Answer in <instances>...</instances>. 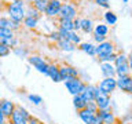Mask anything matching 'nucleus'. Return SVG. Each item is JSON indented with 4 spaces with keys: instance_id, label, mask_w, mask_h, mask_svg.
I'll return each instance as SVG.
<instances>
[{
    "instance_id": "obj_1",
    "label": "nucleus",
    "mask_w": 132,
    "mask_h": 124,
    "mask_svg": "<svg viewBox=\"0 0 132 124\" xmlns=\"http://www.w3.org/2000/svg\"><path fill=\"white\" fill-rule=\"evenodd\" d=\"M6 10H7V14L11 19L22 24L25 17H26V3H25L23 0L7 3L6 4Z\"/></svg>"
},
{
    "instance_id": "obj_2",
    "label": "nucleus",
    "mask_w": 132,
    "mask_h": 124,
    "mask_svg": "<svg viewBox=\"0 0 132 124\" xmlns=\"http://www.w3.org/2000/svg\"><path fill=\"white\" fill-rule=\"evenodd\" d=\"M77 14H78V11H77L76 4L72 2H63L58 19H74V18H77Z\"/></svg>"
},
{
    "instance_id": "obj_3",
    "label": "nucleus",
    "mask_w": 132,
    "mask_h": 124,
    "mask_svg": "<svg viewBox=\"0 0 132 124\" xmlns=\"http://www.w3.org/2000/svg\"><path fill=\"white\" fill-rule=\"evenodd\" d=\"M65 87L68 88L69 92L74 97V95L82 94V91H84L85 87H87V83H84L80 77H76V79H72V80L66 81L65 83Z\"/></svg>"
},
{
    "instance_id": "obj_4",
    "label": "nucleus",
    "mask_w": 132,
    "mask_h": 124,
    "mask_svg": "<svg viewBox=\"0 0 132 124\" xmlns=\"http://www.w3.org/2000/svg\"><path fill=\"white\" fill-rule=\"evenodd\" d=\"M28 61H29V64H30L33 68L37 69V72H40V73L45 74V76H48V66H50V64L44 59L43 57H40V55H30L28 58Z\"/></svg>"
},
{
    "instance_id": "obj_5",
    "label": "nucleus",
    "mask_w": 132,
    "mask_h": 124,
    "mask_svg": "<svg viewBox=\"0 0 132 124\" xmlns=\"http://www.w3.org/2000/svg\"><path fill=\"white\" fill-rule=\"evenodd\" d=\"M59 72H61V77H62V81L66 83L72 79H76L78 77V70L72 65H68V64H63L59 66Z\"/></svg>"
},
{
    "instance_id": "obj_6",
    "label": "nucleus",
    "mask_w": 132,
    "mask_h": 124,
    "mask_svg": "<svg viewBox=\"0 0 132 124\" xmlns=\"http://www.w3.org/2000/svg\"><path fill=\"white\" fill-rule=\"evenodd\" d=\"M95 103H96L98 109L99 110H103V109H110V105H111V99H110V95L109 94H105L102 92L101 90H96V95H95Z\"/></svg>"
},
{
    "instance_id": "obj_7",
    "label": "nucleus",
    "mask_w": 132,
    "mask_h": 124,
    "mask_svg": "<svg viewBox=\"0 0 132 124\" xmlns=\"http://www.w3.org/2000/svg\"><path fill=\"white\" fill-rule=\"evenodd\" d=\"M62 4L63 2L62 0H50L47 3V8H45L44 14L48 17V18H58L62 8Z\"/></svg>"
},
{
    "instance_id": "obj_8",
    "label": "nucleus",
    "mask_w": 132,
    "mask_h": 124,
    "mask_svg": "<svg viewBox=\"0 0 132 124\" xmlns=\"http://www.w3.org/2000/svg\"><path fill=\"white\" fill-rule=\"evenodd\" d=\"M98 87L102 92L111 95V92L116 91V88H117V79L116 77H105L101 83H99Z\"/></svg>"
},
{
    "instance_id": "obj_9",
    "label": "nucleus",
    "mask_w": 132,
    "mask_h": 124,
    "mask_svg": "<svg viewBox=\"0 0 132 124\" xmlns=\"http://www.w3.org/2000/svg\"><path fill=\"white\" fill-rule=\"evenodd\" d=\"M117 88H120L125 94H132V76H117Z\"/></svg>"
},
{
    "instance_id": "obj_10",
    "label": "nucleus",
    "mask_w": 132,
    "mask_h": 124,
    "mask_svg": "<svg viewBox=\"0 0 132 124\" xmlns=\"http://www.w3.org/2000/svg\"><path fill=\"white\" fill-rule=\"evenodd\" d=\"M114 50H116V45L113 41L106 40L96 45V57L99 58V57H105V55H109V54H113Z\"/></svg>"
},
{
    "instance_id": "obj_11",
    "label": "nucleus",
    "mask_w": 132,
    "mask_h": 124,
    "mask_svg": "<svg viewBox=\"0 0 132 124\" xmlns=\"http://www.w3.org/2000/svg\"><path fill=\"white\" fill-rule=\"evenodd\" d=\"M0 107H2V112L8 120L12 116V113H14V110L16 109V105L14 102L8 101V99H3V101H0Z\"/></svg>"
},
{
    "instance_id": "obj_12",
    "label": "nucleus",
    "mask_w": 132,
    "mask_h": 124,
    "mask_svg": "<svg viewBox=\"0 0 132 124\" xmlns=\"http://www.w3.org/2000/svg\"><path fill=\"white\" fill-rule=\"evenodd\" d=\"M98 114L102 117L103 124H117V117H116V114L113 113V112H111V109L99 110Z\"/></svg>"
},
{
    "instance_id": "obj_13",
    "label": "nucleus",
    "mask_w": 132,
    "mask_h": 124,
    "mask_svg": "<svg viewBox=\"0 0 132 124\" xmlns=\"http://www.w3.org/2000/svg\"><path fill=\"white\" fill-rule=\"evenodd\" d=\"M0 26L2 28H8L11 30H19L21 29V24L16 21L11 19L10 17H0Z\"/></svg>"
},
{
    "instance_id": "obj_14",
    "label": "nucleus",
    "mask_w": 132,
    "mask_h": 124,
    "mask_svg": "<svg viewBox=\"0 0 132 124\" xmlns=\"http://www.w3.org/2000/svg\"><path fill=\"white\" fill-rule=\"evenodd\" d=\"M77 114H78V117H80L82 121H84V124H92L95 116H96L98 113H95V112H91L88 107H85V109H82V110H78Z\"/></svg>"
},
{
    "instance_id": "obj_15",
    "label": "nucleus",
    "mask_w": 132,
    "mask_h": 124,
    "mask_svg": "<svg viewBox=\"0 0 132 124\" xmlns=\"http://www.w3.org/2000/svg\"><path fill=\"white\" fill-rule=\"evenodd\" d=\"M8 121H10L11 124H29V120L19 112L18 106H16V109L14 110L12 116H11L10 119H8Z\"/></svg>"
},
{
    "instance_id": "obj_16",
    "label": "nucleus",
    "mask_w": 132,
    "mask_h": 124,
    "mask_svg": "<svg viewBox=\"0 0 132 124\" xmlns=\"http://www.w3.org/2000/svg\"><path fill=\"white\" fill-rule=\"evenodd\" d=\"M96 90L98 87L96 86H91V84H87L85 90L82 91V97H84V99L87 102H94L95 101V95H96Z\"/></svg>"
},
{
    "instance_id": "obj_17",
    "label": "nucleus",
    "mask_w": 132,
    "mask_h": 124,
    "mask_svg": "<svg viewBox=\"0 0 132 124\" xmlns=\"http://www.w3.org/2000/svg\"><path fill=\"white\" fill-rule=\"evenodd\" d=\"M48 76L51 77L52 81H55V83H61L62 81L59 66H58L56 64H50V66H48Z\"/></svg>"
},
{
    "instance_id": "obj_18",
    "label": "nucleus",
    "mask_w": 132,
    "mask_h": 124,
    "mask_svg": "<svg viewBox=\"0 0 132 124\" xmlns=\"http://www.w3.org/2000/svg\"><path fill=\"white\" fill-rule=\"evenodd\" d=\"M102 74L103 77H116L117 76V73H116V66L113 64H109V62H103L102 66Z\"/></svg>"
},
{
    "instance_id": "obj_19",
    "label": "nucleus",
    "mask_w": 132,
    "mask_h": 124,
    "mask_svg": "<svg viewBox=\"0 0 132 124\" xmlns=\"http://www.w3.org/2000/svg\"><path fill=\"white\" fill-rule=\"evenodd\" d=\"M78 50H81L82 52H85V54H88V55L91 57H95L96 55V45H95L94 43H81L80 45L77 47Z\"/></svg>"
},
{
    "instance_id": "obj_20",
    "label": "nucleus",
    "mask_w": 132,
    "mask_h": 124,
    "mask_svg": "<svg viewBox=\"0 0 132 124\" xmlns=\"http://www.w3.org/2000/svg\"><path fill=\"white\" fill-rule=\"evenodd\" d=\"M58 45V48L62 50V51H65V52H72L76 50V45H74L72 41H69V40H65V39H61L59 41L56 43Z\"/></svg>"
},
{
    "instance_id": "obj_21",
    "label": "nucleus",
    "mask_w": 132,
    "mask_h": 124,
    "mask_svg": "<svg viewBox=\"0 0 132 124\" xmlns=\"http://www.w3.org/2000/svg\"><path fill=\"white\" fill-rule=\"evenodd\" d=\"M73 105L74 107H76V110H82V109H85L87 105H88V102L84 99V97L80 94V95H74L73 97Z\"/></svg>"
},
{
    "instance_id": "obj_22",
    "label": "nucleus",
    "mask_w": 132,
    "mask_h": 124,
    "mask_svg": "<svg viewBox=\"0 0 132 124\" xmlns=\"http://www.w3.org/2000/svg\"><path fill=\"white\" fill-rule=\"evenodd\" d=\"M94 35L95 36H105V37H107V35H109V26H107V24H98V25H95Z\"/></svg>"
},
{
    "instance_id": "obj_23",
    "label": "nucleus",
    "mask_w": 132,
    "mask_h": 124,
    "mask_svg": "<svg viewBox=\"0 0 132 124\" xmlns=\"http://www.w3.org/2000/svg\"><path fill=\"white\" fill-rule=\"evenodd\" d=\"M58 25H59L61 29H65V30H69V32H74L73 19H58Z\"/></svg>"
},
{
    "instance_id": "obj_24",
    "label": "nucleus",
    "mask_w": 132,
    "mask_h": 124,
    "mask_svg": "<svg viewBox=\"0 0 132 124\" xmlns=\"http://www.w3.org/2000/svg\"><path fill=\"white\" fill-rule=\"evenodd\" d=\"M81 30L84 33L94 32V22L89 18H81Z\"/></svg>"
},
{
    "instance_id": "obj_25",
    "label": "nucleus",
    "mask_w": 132,
    "mask_h": 124,
    "mask_svg": "<svg viewBox=\"0 0 132 124\" xmlns=\"http://www.w3.org/2000/svg\"><path fill=\"white\" fill-rule=\"evenodd\" d=\"M116 73H117V76H125V74H129V73H131L129 62H127V64H121V65H117V66H116Z\"/></svg>"
},
{
    "instance_id": "obj_26",
    "label": "nucleus",
    "mask_w": 132,
    "mask_h": 124,
    "mask_svg": "<svg viewBox=\"0 0 132 124\" xmlns=\"http://www.w3.org/2000/svg\"><path fill=\"white\" fill-rule=\"evenodd\" d=\"M103 17H105L106 24H107V25H110V26H113V25L117 24V15H116L113 11H106Z\"/></svg>"
},
{
    "instance_id": "obj_27",
    "label": "nucleus",
    "mask_w": 132,
    "mask_h": 124,
    "mask_svg": "<svg viewBox=\"0 0 132 124\" xmlns=\"http://www.w3.org/2000/svg\"><path fill=\"white\" fill-rule=\"evenodd\" d=\"M37 22H39V19H37V18L25 17V19H23V26L28 28V29H35V28L37 26Z\"/></svg>"
},
{
    "instance_id": "obj_28",
    "label": "nucleus",
    "mask_w": 132,
    "mask_h": 124,
    "mask_svg": "<svg viewBox=\"0 0 132 124\" xmlns=\"http://www.w3.org/2000/svg\"><path fill=\"white\" fill-rule=\"evenodd\" d=\"M26 17H32V18L40 19V12L33 7V4H26Z\"/></svg>"
},
{
    "instance_id": "obj_29",
    "label": "nucleus",
    "mask_w": 132,
    "mask_h": 124,
    "mask_svg": "<svg viewBox=\"0 0 132 124\" xmlns=\"http://www.w3.org/2000/svg\"><path fill=\"white\" fill-rule=\"evenodd\" d=\"M14 36V30L8 28H2L0 26V39H12Z\"/></svg>"
},
{
    "instance_id": "obj_30",
    "label": "nucleus",
    "mask_w": 132,
    "mask_h": 124,
    "mask_svg": "<svg viewBox=\"0 0 132 124\" xmlns=\"http://www.w3.org/2000/svg\"><path fill=\"white\" fill-rule=\"evenodd\" d=\"M33 7L36 8L37 11L40 12H45V8H47V2H41V0H35V3H33Z\"/></svg>"
},
{
    "instance_id": "obj_31",
    "label": "nucleus",
    "mask_w": 132,
    "mask_h": 124,
    "mask_svg": "<svg viewBox=\"0 0 132 124\" xmlns=\"http://www.w3.org/2000/svg\"><path fill=\"white\" fill-rule=\"evenodd\" d=\"M116 58H117V54L113 52V54H109V55H105V57H99L98 59L102 62H109V64H114V61H116Z\"/></svg>"
},
{
    "instance_id": "obj_32",
    "label": "nucleus",
    "mask_w": 132,
    "mask_h": 124,
    "mask_svg": "<svg viewBox=\"0 0 132 124\" xmlns=\"http://www.w3.org/2000/svg\"><path fill=\"white\" fill-rule=\"evenodd\" d=\"M28 99L32 103H35V105H40V103L43 102V99H41L40 95H36V94H29L28 95Z\"/></svg>"
},
{
    "instance_id": "obj_33",
    "label": "nucleus",
    "mask_w": 132,
    "mask_h": 124,
    "mask_svg": "<svg viewBox=\"0 0 132 124\" xmlns=\"http://www.w3.org/2000/svg\"><path fill=\"white\" fill-rule=\"evenodd\" d=\"M10 52H11V48L10 47H7V45H4V44L0 43V58L10 55Z\"/></svg>"
},
{
    "instance_id": "obj_34",
    "label": "nucleus",
    "mask_w": 132,
    "mask_h": 124,
    "mask_svg": "<svg viewBox=\"0 0 132 124\" xmlns=\"http://www.w3.org/2000/svg\"><path fill=\"white\" fill-rule=\"evenodd\" d=\"M69 41H72L74 45H80L81 44V39H80V36L77 35V32H72V36H70Z\"/></svg>"
},
{
    "instance_id": "obj_35",
    "label": "nucleus",
    "mask_w": 132,
    "mask_h": 124,
    "mask_svg": "<svg viewBox=\"0 0 132 124\" xmlns=\"http://www.w3.org/2000/svg\"><path fill=\"white\" fill-rule=\"evenodd\" d=\"M95 4H98L99 7H103V8H109V0H94Z\"/></svg>"
},
{
    "instance_id": "obj_36",
    "label": "nucleus",
    "mask_w": 132,
    "mask_h": 124,
    "mask_svg": "<svg viewBox=\"0 0 132 124\" xmlns=\"http://www.w3.org/2000/svg\"><path fill=\"white\" fill-rule=\"evenodd\" d=\"M73 22H74V32H78V30H81V19L78 18H74L73 19Z\"/></svg>"
},
{
    "instance_id": "obj_37",
    "label": "nucleus",
    "mask_w": 132,
    "mask_h": 124,
    "mask_svg": "<svg viewBox=\"0 0 132 124\" xmlns=\"http://www.w3.org/2000/svg\"><path fill=\"white\" fill-rule=\"evenodd\" d=\"M16 106H18V109H19V112H21V113H22V114L25 116V117H26L28 120H30V117H32V114L29 113V112H28L26 109H25V107H22V106H19V105H16Z\"/></svg>"
},
{
    "instance_id": "obj_38",
    "label": "nucleus",
    "mask_w": 132,
    "mask_h": 124,
    "mask_svg": "<svg viewBox=\"0 0 132 124\" xmlns=\"http://www.w3.org/2000/svg\"><path fill=\"white\" fill-rule=\"evenodd\" d=\"M87 107H88L91 112H95V113H98V112H99V109H98V106H96V103H95V102H88Z\"/></svg>"
},
{
    "instance_id": "obj_39",
    "label": "nucleus",
    "mask_w": 132,
    "mask_h": 124,
    "mask_svg": "<svg viewBox=\"0 0 132 124\" xmlns=\"http://www.w3.org/2000/svg\"><path fill=\"white\" fill-rule=\"evenodd\" d=\"M14 52L16 54V55H22V57H25V55L28 54L26 50H23V48H18V47H15V48H14Z\"/></svg>"
},
{
    "instance_id": "obj_40",
    "label": "nucleus",
    "mask_w": 132,
    "mask_h": 124,
    "mask_svg": "<svg viewBox=\"0 0 132 124\" xmlns=\"http://www.w3.org/2000/svg\"><path fill=\"white\" fill-rule=\"evenodd\" d=\"M94 40L96 41L98 44H101V43H103V41H106V37L105 36H95L94 35Z\"/></svg>"
},
{
    "instance_id": "obj_41",
    "label": "nucleus",
    "mask_w": 132,
    "mask_h": 124,
    "mask_svg": "<svg viewBox=\"0 0 132 124\" xmlns=\"http://www.w3.org/2000/svg\"><path fill=\"white\" fill-rule=\"evenodd\" d=\"M92 124H103V120H102V117H101V116H99V114H96V116H95V119H94Z\"/></svg>"
},
{
    "instance_id": "obj_42",
    "label": "nucleus",
    "mask_w": 132,
    "mask_h": 124,
    "mask_svg": "<svg viewBox=\"0 0 132 124\" xmlns=\"http://www.w3.org/2000/svg\"><path fill=\"white\" fill-rule=\"evenodd\" d=\"M29 124H43V123H41L39 119H36L35 116H32L30 120H29Z\"/></svg>"
},
{
    "instance_id": "obj_43",
    "label": "nucleus",
    "mask_w": 132,
    "mask_h": 124,
    "mask_svg": "<svg viewBox=\"0 0 132 124\" xmlns=\"http://www.w3.org/2000/svg\"><path fill=\"white\" fill-rule=\"evenodd\" d=\"M7 121V117L4 116V113L2 112V107H0V124H3V123H6Z\"/></svg>"
},
{
    "instance_id": "obj_44",
    "label": "nucleus",
    "mask_w": 132,
    "mask_h": 124,
    "mask_svg": "<svg viewBox=\"0 0 132 124\" xmlns=\"http://www.w3.org/2000/svg\"><path fill=\"white\" fill-rule=\"evenodd\" d=\"M129 68H131V72H132V57L129 55Z\"/></svg>"
},
{
    "instance_id": "obj_45",
    "label": "nucleus",
    "mask_w": 132,
    "mask_h": 124,
    "mask_svg": "<svg viewBox=\"0 0 132 124\" xmlns=\"http://www.w3.org/2000/svg\"><path fill=\"white\" fill-rule=\"evenodd\" d=\"M2 8H3V3H0V10H2Z\"/></svg>"
},
{
    "instance_id": "obj_46",
    "label": "nucleus",
    "mask_w": 132,
    "mask_h": 124,
    "mask_svg": "<svg viewBox=\"0 0 132 124\" xmlns=\"http://www.w3.org/2000/svg\"><path fill=\"white\" fill-rule=\"evenodd\" d=\"M41 2H47V3H48V2H50V0H41Z\"/></svg>"
},
{
    "instance_id": "obj_47",
    "label": "nucleus",
    "mask_w": 132,
    "mask_h": 124,
    "mask_svg": "<svg viewBox=\"0 0 132 124\" xmlns=\"http://www.w3.org/2000/svg\"><path fill=\"white\" fill-rule=\"evenodd\" d=\"M3 124H10V121H6V123H3Z\"/></svg>"
},
{
    "instance_id": "obj_48",
    "label": "nucleus",
    "mask_w": 132,
    "mask_h": 124,
    "mask_svg": "<svg viewBox=\"0 0 132 124\" xmlns=\"http://www.w3.org/2000/svg\"><path fill=\"white\" fill-rule=\"evenodd\" d=\"M122 2H124V3H128V0H122Z\"/></svg>"
},
{
    "instance_id": "obj_49",
    "label": "nucleus",
    "mask_w": 132,
    "mask_h": 124,
    "mask_svg": "<svg viewBox=\"0 0 132 124\" xmlns=\"http://www.w3.org/2000/svg\"><path fill=\"white\" fill-rule=\"evenodd\" d=\"M131 57H132V47H131Z\"/></svg>"
},
{
    "instance_id": "obj_50",
    "label": "nucleus",
    "mask_w": 132,
    "mask_h": 124,
    "mask_svg": "<svg viewBox=\"0 0 132 124\" xmlns=\"http://www.w3.org/2000/svg\"><path fill=\"white\" fill-rule=\"evenodd\" d=\"M131 113H132V105H131Z\"/></svg>"
},
{
    "instance_id": "obj_51",
    "label": "nucleus",
    "mask_w": 132,
    "mask_h": 124,
    "mask_svg": "<svg viewBox=\"0 0 132 124\" xmlns=\"http://www.w3.org/2000/svg\"><path fill=\"white\" fill-rule=\"evenodd\" d=\"M131 15H132V10H131Z\"/></svg>"
},
{
    "instance_id": "obj_52",
    "label": "nucleus",
    "mask_w": 132,
    "mask_h": 124,
    "mask_svg": "<svg viewBox=\"0 0 132 124\" xmlns=\"http://www.w3.org/2000/svg\"><path fill=\"white\" fill-rule=\"evenodd\" d=\"M10 124H11V123H10Z\"/></svg>"
}]
</instances>
